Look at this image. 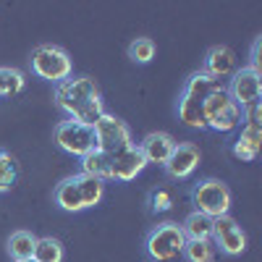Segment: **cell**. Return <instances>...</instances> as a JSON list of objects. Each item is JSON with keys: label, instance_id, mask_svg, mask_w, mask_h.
I'll list each match as a JSON object with an SVG mask.
<instances>
[{"label": "cell", "instance_id": "6da1fadb", "mask_svg": "<svg viewBox=\"0 0 262 262\" xmlns=\"http://www.w3.org/2000/svg\"><path fill=\"white\" fill-rule=\"evenodd\" d=\"M215 86H221V81L205 76L202 71H196V74L189 76L184 92L179 97V118L186 126H191V128H207V123H205V97L215 90Z\"/></svg>", "mask_w": 262, "mask_h": 262}, {"label": "cell", "instance_id": "7a4b0ae2", "mask_svg": "<svg viewBox=\"0 0 262 262\" xmlns=\"http://www.w3.org/2000/svg\"><path fill=\"white\" fill-rule=\"evenodd\" d=\"M205 123H207V128L221 131V134L242 128V123H244V111L238 105H233V100L228 97L223 84L215 86L205 97Z\"/></svg>", "mask_w": 262, "mask_h": 262}, {"label": "cell", "instance_id": "3957f363", "mask_svg": "<svg viewBox=\"0 0 262 262\" xmlns=\"http://www.w3.org/2000/svg\"><path fill=\"white\" fill-rule=\"evenodd\" d=\"M29 60H32V71L39 79L53 81V84H60L66 79H71V74H74L71 55L58 45H37L32 50Z\"/></svg>", "mask_w": 262, "mask_h": 262}, {"label": "cell", "instance_id": "277c9868", "mask_svg": "<svg viewBox=\"0 0 262 262\" xmlns=\"http://www.w3.org/2000/svg\"><path fill=\"white\" fill-rule=\"evenodd\" d=\"M186 244V236L179 223H158L144 238V252L149 262H168L173 257H179Z\"/></svg>", "mask_w": 262, "mask_h": 262}, {"label": "cell", "instance_id": "5b68a950", "mask_svg": "<svg viewBox=\"0 0 262 262\" xmlns=\"http://www.w3.org/2000/svg\"><path fill=\"white\" fill-rule=\"evenodd\" d=\"M97 97H100L97 81L90 76H74V79H66V81L55 84V105L69 118H74L84 105H90Z\"/></svg>", "mask_w": 262, "mask_h": 262}, {"label": "cell", "instance_id": "8992f818", "mask_svg": "<svg viewBox=\"0 0 262 262\" xmlns=\"http://www.w3.org/2000/svg\"><path fill=\"white\" fill-rule=\"evenodd\" d=\"M191 205L207 217H221L231 210V189L221 179H202L191 189Z\"/></svg>", "mask_w": 262, "mask_h": 262}, {"label": "cell", "instance_id": "52a82bcc", "mask_svg": "<svg viewBox=\"0 0 262 262\" xmlns=\"http://www.w3.org/2000/svg\"><path fill=\"white\" fill-rule=\"evenodd\" d=\"M55 144L63 152H69V155L81 160L84 155H90V152L95 149V131L90 126L79 123V121L66 118L55 126Z\"/></svg>", "mask_w": 262, "mask_h": 262}, {"label": "cell", "instance_id": "ba28073f", "mask_svg": "<svg viewBox=\"0 0 262 262\" xmlns=\"http://www.w3.org/2000/svg\"><path fill=\"white\" fill-rule=\"evenodd\" d=\"M92 131H95V149H102L107 155H116L118 149L134 144L131 142V128L126 126V121H121L111 113H105L92 126Z\"/></svg>", "mask_w": 262, "mask_h": 262}, {"label": "cell", "instance_id": "9c48e42d", "mask_svg": "<svg viewBox=\"0 0 262 262\" xmlns=\"http://www.w3.org/2000/svg\"><path fill=\"white\" fill-rule=\"evenodd\" d=\"M226 92L233 100V105H238L242 111H249V107L259 105V100H262V79H259V74H254L247 66V69L231 74Z\"/></svg>", "mask_w": 262, "mask_h": 262}, {"label": "cell", "instance_id": "30bf717a", "mask_svg": "<svg viewBox=\"0 0 262 262\" xmlns=\"http://www.w3.org/2000/svg\"><path fill=\"white\" fill-rule=\"evenodd\" d=\"M210 242H215V247L223 254L236 257V254H244V249H247V233L242 231V226L231 215H221V217H212V238Z\"/></svg>", "mask_w": 262, "mask_h": 262}, {"label": "cell", "instance_id": "8fae6325", "mask_svg": "<svg viewBox=\"0 0 262 262\" xmlns=\"http://www.w3.org/2000/svg\"><path fill=\"white\" fill-rule=\"evenodd\" d=\"M200 147L196 144H191V142H181V144H176L173 147V152H170V158H168V163L163 165L165 168V173H168V179H173V181H186L191 173L196 170V165H200Z\"/></svg>", "mask_w": 262, "mask_h": 262}, {"label": "cell", "instance_id": "7c38bea8", "mask_svg": "<svg viewBox=\"0 0 262 262\" xmlns=\"http://www.w3.org/2000/svg\"><path fill=\"white\" fill-rule=\"evenodd\" d=\"M113 158V179L116 181H134L139 173L147 168V160H144V155H142V149H139V144H128V147H123V149H118L116 155H111Z\"/></svg>", "mask_w": 262, "mask_h": 262}, {"label": "cell", "instance_id": "4fadbf2b", "mask_svg": "<svg viewBox=\"0 0 262 262\" xmlns=\"http://www.w3.org/2000/svg\"><path fill=\"white\" fill-rule=\"evenodd\" d=\"M200 71H202L205 76L215 79V81L231 76V74L236 71V55H233V50L226 48V45L210 48L207 55H205V60H202V69H200Z\"/></svg>", "mask_w": 262, "mask_h": 262}, {"label": "cell", "instance_id": "5bb4252c", "mask_svg": "<svg viewBox=\"0 0 262 262\" xmlns=\"http://www.w3.org/2000/svg\"><path fill=\"white\" fill-rule=\"evenodd\" d=\"M176 144H179V142L173 139L170 134H165V131H152V134H147V137L139 142V149H142L147 165H149V163H152V165H165Z\"/></svg>", "mask_w": 262, "mask_h": 262}, {"label": "cell", "instance_id": "9a60e30c", "mask_svg": "<svg viewBox=\"0 0 262 262\" xmlns=\"http://www.w3.org/2000/svg\"><path fill=\"white\" fill-rule=\"evenodd\" d=\"M233 155L244 163H252L257 160L259 149H262V126L259 123H242V131L233 142Z\"/></svg>", "mask_w": 262, "mask_h": 262}, {"label": "cell", "instance_id": "2e32d148", "mask_svg": "<svg viewBox=\"0 0 262 262\" xmlns=\"http://www.w3.org/2000/svg\"><path fill=\"white\" fill-rule=\"evenodd\" d=\"M81 173L100 181H113V158L102 149H92L90 155L81 158Z\"/></svg>", "mask_w": 262, "mask_h": 262}, {"label": "cell", "instance_id": "e0dca14e", "mask_svg": "<svg viewBox=\"0 0 262 262\" xmlns=\"http://www.w3.org/2000/svg\"><path fill=\"white\" fill-rule=\"evenodd\" d=\"M55 205H58L63 212H81V210H84L76 176L66 179V181H60V184L55 186Z\"/></svg>", "mask_w": 262, "mask_h": 262}, {"label": "cell", "instance_id": "ac0fdd59", "mask_svg": "<svg viewBox=\"0 0 262 262\" xmlns=\"http://www.w3.org/2000/svg\"><path fill=\"white\" fill-rule=\"evenodd\" d=\"M181 231L186 238H191V242H210L212 238V217L202 215V212H189L186 221L181 223Z\"/></svg>", "mask_w": 262, "mask_h": 262}, {"label": "cell", "instance_id": "d6986e66", "mask_svg": "<svg viewBox=\"0 0 262 262\" xmlns=\"http://www.w3.org/2000/svg\"><path fill=\"white\" fill-rule=\"evenodd\" d=\"M34 247H37V236L32 231H13L11 238H8V254H11L13 262L32 259Z\"/></svg>", "mask_w": 262, "mask_h": 262}, {"label": "cell", "instance_id": "ffe728a7", "mask_svg": "<svg viewBox=\"0 0 262 262\" xmlns=\"http://www.w3.org/2000/svg\"><path fill=\"white\" fill-rule=\"evenodd\" d=\"M76 184H79V191H81L84 210H90V207H95V205L102 202L105 181H100V179H95V176H84V173H76Z\"/></svg>", "mask_w": 262, "mask_h": 262}, {"label": "cell", "instance_id": "44dd1931", "mask_svg": "<svg viewBox=\"0 0 262 262\" xmlns=\"http://www.w3.org/2000/svg\"><path fill=\"white\" fill-rule=\"evenodd\" d=\"M32 259L34 262H63V244L58 242V238H53V236L37 238Z\"/></svg>", "mask_w": 262, "mask_h": 262}, {"label": "cell", "instance_id": "7402d4cb", "mask_svg": "<svg viewBox=\"0 0 262 262\" xmlns=\"http://www.w3.org/2000/svg\"><path fill=\"white\" fill-rule=\"evenodd\" d=\"M24 74L18 69H8V66H0V97H13L24 90Z\"/></svg>", "mask_w": 262, "mask_h": 262}, {"label": "cell", "instance_id": "603a6c76", "mask_svg": "<svg viewBox=\"0 0 262 262\" xmlns=\"http://www.w3.org/2000/svg\"><path fill=\"white\" fill-rule=\"evenodd\" d=\"M18 179V165L8 149H0V194H8Z\"/></svg>", "mask_w": 262, "mask_h": 262}, {"label": "cell", "instance_id": "cb8c5ba5", "mask_svg": "<svg viewBox=\"0 0 262 262\" xmlns=\"http://www.w3.org/2000/svg\"><path fill=\"white\" fill-rule=\"evenodd\" d=\"M155 42H152L149 37H137L134 42L128 45V58L134 60V63H149L152 58H155Z\"/></svg>", "mask_w": 262, "mask_h": 262}, {"label": "cell", "instance_id": "d4e9b609", "mask_svg": "<svg viewBox=\"0 0 262 262\" xmlns=\"http://www.w3.org/2000/svg\"><path fill=\"white\" fill-rule=\"evenodd\" d=\"M181 254L186 257V262H210L212 247H210V242H191V238H186Z\"/></svg>", "mask_w": 262, "mask_h": 262}, {"label": "cell", "instance_id": "484cf974", "mask_svg": "<svg viewBox=\"0 0 262 262\" xmlns=\"http://www.w3.org/2000/svg\"><path fill=\"white\" fill-rule=\"evenodd\" d=\"M102 116H105V105H102V97H97V100H92L90 105H84L71 121H79V123H84V126H90V128H92Z\"/></svg>", "mask_w": 262, "mask_h": 262}, {"label": "cell", "instance_id": "4316f807", "mask_svg": "<svg viewBox=\"0 0 262 262\" xmlns=\"http://www.w3.org/2000/svg\"><path fill=\"white\" fill-rule=\"evenodd\" d=\"M173 207V194L168 189H155L149 191V210L152 212H165Z\"/></svg>", "mask_w": 262, "mask_h": 262}, {"label": "cell", "instance_id": "83f0119b", "mask_svg": "<svg viewBox=\"0 0 262 262\" xmlns=\"http://www.w3.org/2000/svg\"><path fill=\"white\" fill-rule=\"evenodd\" d=\"M259 48H262V37H257L254 45H252V66H249V69H252L254 74H262V71H259Z\"/></svg>", "mask_w": 262, "mask_h": 262}, {"label": "cell", "instance_id": "f1b7e54d", "mask_svg": "<svg viewBox=\"0 0 262 262\" xmlns=\"http://www.w3.org/2000/svg\"><path fill=\"white\" fill-rule=\"evenodd\" d=\"M27 262H34V259H27Z\"/></svg>", "mask_w": 262, "mask_h": 262}]
</instances>
